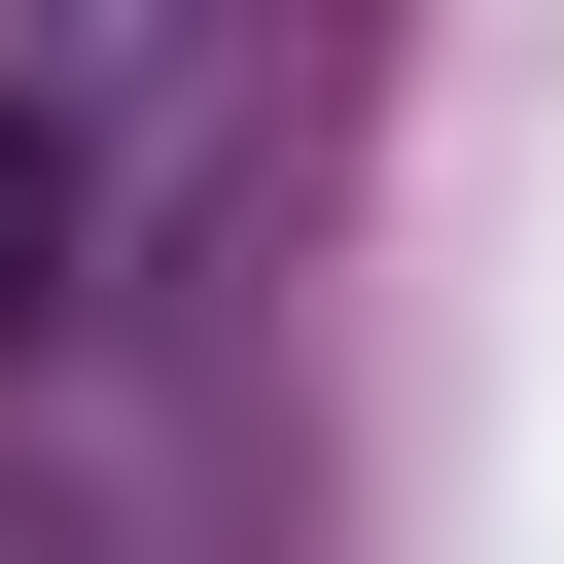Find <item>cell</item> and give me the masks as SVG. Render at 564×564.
I'll list each match as a JSON object with an SVG mask.
<instances>
[{
  "mask_svg": "<svg viewBox=\"0 0 564 564\" xmlns=\"http://www.w3.org/2000/svg\"><path fill=\"white\" fill-rule=\"evenodd\" d=\"M0 564H282V423L212 388V282L0 352Z\"/></svg>",
  "mask_w": 564,
  "mask_h": 564,
  "instance_id": "cell-1",
  "label": "cell"
}]
</instances>
